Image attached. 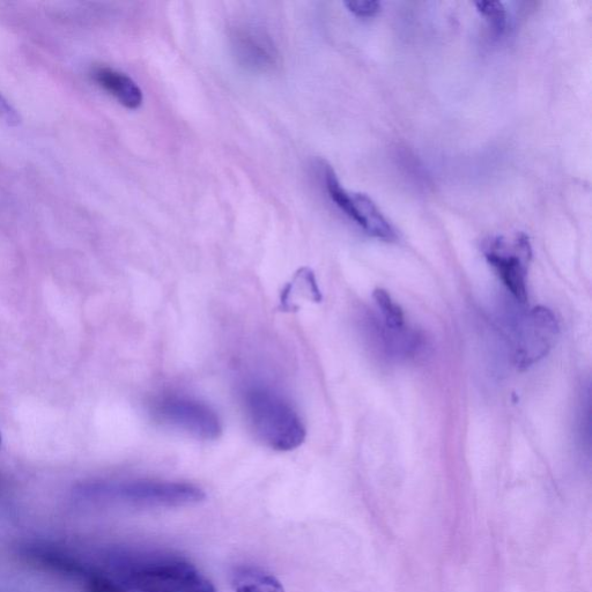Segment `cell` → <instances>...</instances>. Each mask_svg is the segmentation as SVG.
<instances>
[{
	"label": "cell",
	"instance_id": "obj_1",
	"mask_svg": "<svg viewBox=\"0 0 592 592\" xmlns=\"http://www.w3.org/2000/svg\"><path fill=\"white\" fill-rule=\"evenodd\" d=\"M242 405L256 438L277 451L299 448L306 440V427L290 402L270 388L248 386Z\"/></svg>",
	"mask_w": 592,
	"mask_h": 592
},
{
	"label": "cell",
	"instance_id": "obj_2",
	"mask_svg": "<svg viewBox=\"0 0 592 592\" xmlns=\"http://www.w3.org/2000/svg\"><path fill=\"white\" fill-rule=\"evenodd\" d=\"M150 413L158 423L179 429L199 440H216L222 432L216 411L187 396L162 395L154 398Z\"/></svg>",
	"mask_w": 592,
	"mask_h": 592
},
{
	"label": "cell",
	"instance_id": "obj_3",
	"mask_svg": "<svg viewBox=\"0 0 592 592\" xmlns=\"http://www.w3.org/2000/svg\"><path fill=\"white\" fill-rule=\"evenodd\" d=\"M484 254L514 298L527 302V273L532 256L528 236L520 233L512 241L498 236L485 243Z\"/></svg>",
	"mask_w": 592,
	"mask_h": 592
},
{
	"label": "cell",
	"instance_id": "obj_4",
	"mask_svg": "<svg viewBox=\"0 0 592 592\" xmlns=\"http://www.w3.org/2000/svg\"><path fill=\"white\" fill-rule=\"evenodd\" d=\"M113 492L123 501L145 508L189 506L205 499L202 488L180 481L136 480L116 486Z\"/></svg>",
	"mask_w": 592,
	"mask_h": 592
},
{
	"label": "cell",
	"instance_id": "obj_5",
	"mask_svg": "<svg viewBox=\"0 0 592 592\" xmlns=\"http://www.w3.org/2000/svg\"><path fill=\"white\" fill-rule=\"evenodd\" d=\"M559 333V323L550 309L537 307L525 318L517 338L515 360L528 369L546 357Z\"/></svg>",
	"mask_w": 592,
	"mask_h": 592
},
{
	"label": "cell",
	"instance_id": "obj_6",
	"mask_svg": "<svg viewBox=\"0 0 592 592\" xmlns=\"http://www.w3.org/2000/svg\"><path fill=\"white\" fill-rule=\"evenodd\" d=\"M234 48L249 69L266 71L276 66L278 53L270 36L256 27H243L234 35Z\"/></svg>",
	"mask_w": 592,
	"mask_h": 592
},
{
	"label": "cell",
	"instance_id": "obj_7",
	"mask_svg": "<svg viewBox=\"0 0 592 592\" xmlns=\"http://www.w3.org/2000/svg\"><path fill=\"white\" fill-rule=\"evenodd\" d=\"M347 216L376 239L387 242L397 240L395 228L377 209L372 199L364 194H351V205Z\"/></svg>",
	"mask_w": 592,
	"mask_h": 592
},
{
	"label": "cell",
	"instance_id": "obj_8",
	"mask_svg": "<svg viewBox=\"0 0 592 592\" xmlns=\"http://www.w3.org/2000/svg\"><path fill=\"white\" fill-rule=\"evenodd\" d=\"M92 77L102 90L113 95L123 107L135 110L143 105L142 90L127 74L110 68H96Z\"/></svg>",
	"mask_w": 592,
	"mask_h": 592
},
{
	"label": "cell",
	"instance_id": "obj_9",
	"mask_svg": "<svg viewBox=\"0 0 592 592\" xmlns=\"http://www.w3.org/2000/svg\"><path fill=\"white\" fill-rule=\"evenodd\" d=\"M28 557L34 564L49 572L71 577V579L80 582H83L94 568L64 551L51 549V547H34L29 551Z\"/></svg>",
	"mask_w": 592,
	"mask_h": 592
},
{
	"label": "cell",
	"instance_id": "obj_10",
	"mask_svg": "<svg viewBox=\"0 0 592 592\" xmlns=\"http://www.w3.org/2000/svg\"><path fill=\"white\" fill-rule=\"evenodd\" d=\"M235 592H285L277 577L262 568L241 566L232 574Z\"/></svg>",
	"mask_w": 592,
	"mask_h": 592
},
{
	"label": "cell",
	"instance_id": "obj_11",
	"mask_svg": "<svg viewBox=\"0 0 592 592\" xmlns=\"http://www.w3.org/2000/svg\"><path fill=\"white\" fill-rule=\"evenodd\" d=\"M373 298L380 308L384 325L390 329H405V316L401 307L391 299L390 294L382 288H376Z\"/></svg>",
	"mask_w": 592,
	"mask_h": 592
},
{
	"label": "cell",
	"instance_id": "obj_12",
	"mask_svg": "<svg viewBox=\"0 0 592 592\" xmlns=\"http://www.w3.org/2000/svg\"><path fill=\"white\" fill-rule=\"evenodd\" d=\"M81 583L85 592H133L113 575L96 568H93Z\"/></svg>",
	"mask_w": 592,
	"mask_h": 592
},
{
	"label": "cell",
	"instance_id": "obj_13",
	"mask_svg": "<svg viewBox=\"0 0 592 592\" xmlns=\"http://www.w3.org/2000/svg\"><path fill=\"white\" fill-rule=\"evenodd\" d=\"M477 10L483 14L494 32L502 35L507 27V11L501 2H477Z\"/></svg>",
	"mask_w": 592,
	"mask_h": 592
},
{
	"label": "cell",
	"instance_id": "obj_14",
	"mask_svg": "<svg viewBox=\"0 0 592 592\" xmlns=\"http://www.w3.org/2000/svg\"><path fill=\"white\" fill-rule=\"evenodd\" d=\"M345 6L359 18H373L381 11V3L375 0H350Z\"/></svg>",
	"mask_w": 592,
	"mask_h": 592
},
{
	"label": "cell",
	"instance_id": "obj_15",
	"mask_svg": "<svg viewBox=\"0 0 592 592\" xmlns=\"http://www.w3.org/2000/svg\"><path fill=\"white\" fill-rule=\"evenodd\" d=\"M21 116L18 110L14 108L9 101L0 93V122L9 125V127L16 128L21 124Z\"/></svg>",
	"mask_w": 592,
	"mask_h": 592
},
{
	"label": "cell",
	"instance_id": "obj_16",
	"mask_svg": "<svg viewBox=\"0 0 592 592\" xmlns=\"http://www.w3.org/2000/svg\"><path fill=\"white\" fill-rule=\"evenodd\" d=\"M184 592H217V590L201 572H198L192 577Z\"/></svg>",
	"mask_w": 592,
	"mask_h": 592
},
{
	"label": "cell",
	"instance_id": "obj_17",
	"mask_svg": "<svg viewBox=\"0 0 592 592\" xmlns=\"http://www.w3.org/2000/svg\"><path fill=\"white\" fill-rule=\"evenodd\" d=\"M2 441H3V439H2V433H0V446H2Z\"/></svg>",
	"mask_w": 592,
	"mask_h": 592
}]
</instances>
